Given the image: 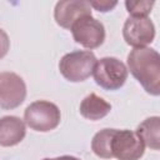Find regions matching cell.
I'll return each mask as SVG.
<instances>
[{"mask_svg": "<svg viewBox=\"0 0 160 160\" xmlns=\"http://www.w3.org/2000/svg\"><path fill=\"white\" fill-rule=\"evenodd\" d=\"M136 135L145 146L159 150L160 149V118L151 116L140 122L136 128Z\"/></svg>", "mask_w": 160, "mask_h": 160, "instance_id": "obj_12", "label": "cell"}, {"mask_svg": "<svg viewBox=\"0 0 160 160\" xmlns=\"http://www.w3.org/2000/svg\"><path fill=\"white\" fill-rule=\"evenodd\" d=\"M96 61V56L91 50H76L61 58L59 70L66 80L80 82L92 75Z\"/></svg>", "mask_w": 160, "mask_h": 160, "instance_id": "obj_2", "label": "cell"}, {"mask_svg": "<svg viewBox=\"0 0 160 160\" xmlns=\"http://www.w3.org/2000/svg\"><path fill=\"white\" fill-rule=\"evenodd\" d=\"M86 15H91V6L85 0H62L56 2L54 10L56 24L64 29H70L79 18Z\"/></svg>", "mask_w": 160, "mask_h": 160, "instance_id": "obj_9", "label": "cell"}, {"mask_svg": "<svg viewBox=\"0 0 160 160\" xmlns=\"http://www.w3.org/2000/svg\"><path fill=\"white\" fill-rule=\"evenodd\" d=\"M26 135L25 122L14 115L0 118V146H15Z\"/></svg>", "mask_w": 160, "mask_h": 160, "instance_id": "obj_10", "label": "cell"}, {"mask_svg": "<svg viewBox=\"0 0 160 160\" xmlns=\"http://www.w3.org/2000/svg\"><path fill=\"white\" fill-rule=\"evenodd\" d=\"M122 36L128 45L145 48L155 38V26L148 16H129L122 26Z\"/></svg>", "mask_w": 160, "mask_h": 160, "instance_id": "obj_7", "label": "cell"}, {"mask_svg": "<svg viewBox=\"0 0 160 160\" xmlns=\"http://www.w3.org/2000/svg\"><path fill=\"white\" fill-rule=\"evenodd\" d=\"M88 2L91 8L96 9L98 11H101V12H108L118 5V1H109V0H90Z\"/></svg>", "mask_w": 160, "mask_h": 160, "instance_id": "obj_14", "label": "cell"}, {"mask_svg": "<svg viewBox=\"0 0 160 160\" xmlns=\"http://www.w3.org/2000/svg\"><path fill=\"white\" fill-rule=\"evenodd\" d=\"M154 1L151 0H139V1H125V6L130 16H148L151 12L154 6Z\"/></svg>", "mask_w": 160, "mask_h": 160, "instance_id": "obj_13", "label": "cell"}, {"mask_svg": "<svg viewBox=\"0 0 160 160\" xmlns=\"http://www.w3.org/2000/svg\"><path fill=\"white\" fill-rule=\"evenodd\" d=\"M61 120L59 108L50 101L38 100L31 102L24 111L25 124L40 132H48L58 128Z\"/></svg>", "mask_w": 160, "mask_h": 160, "instance_id": "obj_3", "label": "cell"}, {"mask_svg": "<svg viewBox=\"0 0 160 160\" xmlns=\"http://www.w3.org/2000/svg\"><path fill=\"white\" fill-rule=\"evenodd\" d=\"M129 70L122 61L116 58L106 56L96 61L92 75L95 82L104 90L114 91L120 89L126 79Z\"/></svg>", "mask_w": 160, "mask_h": 160, "instance_id": "obj_4", "label": "cell"}, {"mask_svg": "<svg viewBox=\"0 0 160 160\" xmlns=\"http://www.w3.org/2000/svg\"><path fill=\"white\" fill-rule=\"evenodd\" d=\"M110 158L118 160H139L145 152V145L135 131L112 129L110 138Z\"/></svg>", "mask_w": 160, "mask_h": 160, "instance_id": "obj_5", "label": "cell"}, {"mask_svg": "<svg viewBox=\"0 0 160 160\" xmlns=\"http://www.w3.org/2000/svg\"><path fill=\"white\" fill-rule=\"evenodd\" d=\"M10 49V40H9V36L8 34L0 28V60L8 54Z\"/></svg>", "mask_w": 160, "mask_h": 160, "instance_id": "obj_15", "label": "cell"}, {"mask_svg": "<svg viewBox=\"0 0 160 160\" xmlns=\"http://www.w3.org/2000/svg\"><path fill=\"white\" fill-rule=\"evenodd\" d=\"M79 110L85 119L96 121L105 118L111 111V105L102 98L91 92L82 99V101L80 102Z\"/></svg>", "mask_w": 160, "mask_h": 160, "instance_id": "obj_11", "label": "cell"}, {"mask_svg": "<svg viewBox=\"0 0 160 160\" xmlns=\"http://www.w3.org/2000/svg\"><path fill=\"white\" fill-rule=\"evenodd\" d=\"M128 68L144 90L160 95V55L151 48H134L128 55Z\"/></svg>", "mask_w": 160, "mask_h": 160, "instance_id": "obj_1", "label": "cell"}, {"mask_svg": "<svg viewBox=\"0 0 160 160\" xmlns=\"http://www.w3.org/2000/svg\"><path fill=\"white\" fill-rule=\"evenodd\" d=\"M75 42L91 50L99 48L105 40V28L101 21L86 15L79 18L70 28Z\"/></svg>", "mask_w": 160, "mask_h": 160, "instance_id": "obj_6", "label": "cell"}, {"mask_svg": "<svg viewBox=\"0 0 160 160\" xmlns=\"http://www.w3.org/2000/svg\"><path fill=\"white\" fill-rule=\"evenodd\" d=\"M59 160H80L75 156H70V155H62V156H59Z\"/></svg>", "mask_w": 160, "mask_h": 160, "instance_id": "obj_16", "label": "cell"}, {"mask_svg": "<svg viewBox=\"0 0 160 160\" xmlns=\"http://www.w3.org/2000/svg\"><path fill=\"white\" fill-rule=\"evenodd\" d=\"M26 98V85L22 78L11 71L0 72V108L11 110L20 106Z\"/></svg>", "mask_w": 160, "mask_h": 160, "instance_id": "obj_8", "label": "cell"}]
</instances>
